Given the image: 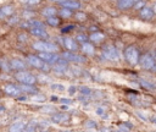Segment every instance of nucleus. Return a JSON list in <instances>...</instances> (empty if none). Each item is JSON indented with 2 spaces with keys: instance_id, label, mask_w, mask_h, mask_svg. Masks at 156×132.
<instances>
[{
  "instance_id": "8fccbe9b",
  "label": "nucleus",
  "mask_w": 156,
  "mask_h": 132,
  "mask_svg": "<svg viewBox=\"0 0 156 132\" xmlns=\"http://www.w3.org/2000/svg\"><path fill=\"white\" fill-rule=\"evenodd\" d=\"M138 1H140V0H134V3H138Z\"/></svg>"
},
{
  "instance_id": "79ce46f5",
  "label": "nucleus",
  "mask_w": 156,
  "mask_h": 132,
  "mask_svg": "<svg viewBox=\"0 0 156 132\" xmlns=\"http://www.w3.org/2000/svg\"><path fill=\"white\" fill-rule=\"evenodd\" d=\"M61 102H62V103H65V104H70V103H71L70 99H62Z\"/></svg>"
},
{
  "instance_id": "7c9ffc66",
  "label": "nucleus",
  "mask_w": 156,
  "mask_h": 132,
  "mask_svg": "<svg viewBox=\"0 0 156 132\" xmlns=\"http://www.w3.org/2000/svg\"><path fill=\"white\" fill-rule=\"evenodd\" d=\"M38 77H39L38 80H39L40 82H42V83H49V82H50V81H51L50 78H49L48 76H45V75H39Z\"/></svg>"
},
{
  "instance_id": "4468645a",
  "label": "nucleus",
  "mask_w": 156,
  "mask_h": 132,
  "mask_svg": "<svg viewBox=\"0 0 156 132\" xmlns=\"http://www.w3.org/2000/svg\"><path fill=\"white\" fill-rule=\"evenodd\" d=\"M134 4H135L134 0H118L117 6L121 10H127V9H129V7L134 6Z\"/></svg>"
},
{
  "instance_id": "ddd939ff",
  "label": "nucleus",
  "mask_w": 156,
  "mask_h": 132,
  "mask_svg": "<svg viewBox=\"0 0 156 132\" xmlns=\"http://www.w3.org/2000/svg\"><path fill=\"white\" fill-rule=\"evenodd\" d=\"M152 15H154V10L151 7H146L144 6L143 9L140 10V17L144 20H151L152 19Z\"/></svg>"
},
{
  "instance_id": "dca6fc26",
  "label": "nucleus",
  "mask_w": 156,
  "mask_h": 132,
  "mask_svg": "<svg viewBox=\"0 0 156 132\" xmlns=\"http://www.w3.org/2000/svg\"><path fill=\"white\" fill-rule=\"evenodd\" d=\"M61 4L63 7H67V9H79L80 7V4L76 0H65Z\"/></svg>"
},
{
  "instance_id": "2eb2a0df",
  "label": "nucleus",
  "mask_w": 156,
  "mask_h": 132,
  "mask_svg": "<svg viewBox=\"0 0 156 132\" xmlns=\"http://www.w3.org/2000/svg\"><path fill=\"white\" fill-rule=\"evenodd\" d=\"M10 65H11V67L14 69V70H24L26 69V64H24L22 60H20V59H12L11 61H10Z\"/></svg>"
},
{
  "instance_id": "bb28decb",
  "label": "nucleus",
  "mask_w": 156,
  "mask_h": 132,
  "mask_svg": "<svg viewBox=\"0 0 156 132\" xmlns=\"http://www.w3.org/2000/svg\"><path fill=\"white\" fill-rule=\"evenodd\" d=\"M31 99L33 102H36V103H43V102H45V97L43 94H33V97H32Z\"/></svg>"
},
{
  "instance_id": "1a4fd4ad",
  "label": "nucleus",
  "mask_w": 156,
  "mask_h": 132,
  "mask_svg": "<svg viewBox=\"0 0 156 132\" xmlns=\"http://www.w3.org/2000/svg\"><path fill=\"white\" fill-rule=\"evenodd\" d=\"M62 56L66 59L67 61H75V62H84L85 59L84 57H82L79 55H75V54H72L71 52H65L62 54Z\"/></svg>"
},
{
  "instance_id": "9d476101",
  "label": "nucleus",
  "mask_w": 156,
  "mask_h": 132,
  "mask_svg": "<svg viewBox=\"0 0 156 132\" xmlns=\"http://www.w3.org/2000/svg\"><path fill=\"white\" fill-rule=\"evenodd\" d=\"M29 32L36 37H44V38H49L48 32L45 31V27H31Z\"/></svg>"
},
{
  "instance_id": "de8ad7c7",
  "label": "nucleus",
  "mask_w": 156,
  "mask_h": 132,
  "mask_svg": "<svg viewBox=\"0 0 156 132\" xmlns=\"http://www.w3.org/2000/svg\"><path fill=\"white\" fill-rule=\"evenodd\" d=\"M21 3H24V4H28V0H20Z\"/></svg>"
},
{
  "instance_id": "a18cd8bd",
  "label": "nucleus",
  "mask_w": 156,
  "mask_h": 132,
  "mask_svg": "<svg viewBox=\"0 0 156 132\" xmlns=\"http://www.w3.org/2000/svg\"><path fill=\"white\" fill-rule=\"evenodd\" d=\"M61 108H62V110H67L68 109V105H62Z\"/></svg>"
},
{
  "instance_id": "c756f323",
  "label": "nucleus",
  "mask_w": 156,
  "mask_h": 132,
  "mask_svg": "<svg viewBox=\"0 0 156 132\" xmlns=\"http://www.w3.org/2000/svg\"><path fill=\"white\" fill-rule=\"evenodd\" d=\"M42 111L48 113V114H54L55 109H54V106H51V105H45V106H43V108H42Z\"/></svg>"
},
{
  "instance_id": "7ed1b4c3",
  "label": "nucleus",
  "mask_w": 156,
  "mask_h": 132,
  "mask_svg": "<svg viewBox=\"0 0 156 132\" xmlns=\"http://www.w3.org/2000/svg\"><path fill=\"white\" fill-rule=\"evenodd\" d=\"M27 60L29 62L31 66H33L36 69H40V70H45V71H49V66L45 64V61L42 59L40 56H36V55H28Z\"/></svg>"
},
{
  "instance_id": "b1692460",
  "label": "nucleus",
  "mask_w": 156,
  "mask_h": 132,
  "mask_svg": "<svg viewBox=\"0 0 156 132\" xmlns=\"http://www.w3.org/2000/svg\"><path fill=\"white\" fill-rule=\"evenodd\" d=\"M46 22L50 24V26L53 27H56V26H59V23H60V20L56 17V16H50V17H48L46 19Z\"/></svg>"
},
{
  "instance_id": "412c9836",
  "label": "nucleus",
  "mask_w": 156,
  "mask_h": 132,
  "mask_svg": "<svg viewBox=\"0 0 156 132\" xmlns=\"http://www.w3.org/2000/svg\"><path fill=\"white\" fill-rule=\"evenodd\" d=\"M0 10L3 11V14H4L5 17H7V16H11V15L14 14V7H12L11 5H5V6H3V7H0Z\"/></svg>"
},
{
  "instance_id": "c9c22d12",
  "label": "nucleus",
  "mask_w": 156,
  "mask_h": 132,
  "mask_svg": "<svg viewBox=\"0 0 156 132\" xmlns=\"http://www.w3.org/2000/svg\"><path fill=\"white\" fill-rule=\"evenodd\" d=\"M135 114L138 115V118H139V119H143L144 121H147V118H145V115H144L143 113H140V111H135Z\"/></svg>"
},
{
  "instance_id": "f257e3e1",
  "label": "nucleus",
  "mask_w": 156,
  "mask_h": 132,
  "mask_svg": "<svg viewBox=\"0 0 156 132\" xmlns=\"http://www.w3.org/2000/svg\"><path fill=\"white\" fill-rule=\"evenodd\" d=\"M125 57L130 65H137L139 62V59H140V55H139V52L137 50V48L128 47L125 50Z\"/></svg>"
},
{
  "instance_id": "423d86ee",
  "label": "nucleus",
  "mask_w": 156,
  "mask_h": 132,
  "mask_svg": "<svg viewBox=\"0 0 156 132\" xmlns=\"http://www.w3.org/2000/svg\"><path fill=\"white\" fill-rule=\"evenodd\" d=\"M139 62H140V66L144 70H151L152 67H155V59L151 54L142 55L140 59H139Z\"/></svg>"
},
{
  "instance_id": "6e6552de",
  "label": "nucleus",
  "mask_w": 156,
  "mask_h": 132,
  "mask_svg": "<svg viewBox=\"0 0 156 132\" xmlns=\"http://www.w3.org/2000/svg\"><path fill=\"white\" fill-rule=\"evenodd\" d=\"M4 92L6 94H9V95H12V97H17L22 90L20 89V87L17 86H15V85H6L4 87Z\"/></svg>"
},
{
  "instance_id": "49530a36",
  "label": "nucleus",
  "mask_w": 156,
  "mask_h": 132,
  "mask_svg": "<svg viewBox=\"0 0 156 132\" xmlns=\"http://www.w3.org/2000/svg\"><path fill=\"white\" fill-rule=\"evenodd\" d=\"M50 1H54V3H62L65 0H50Z\"/></svg>"
},
{
  "instance_id": "58836bf2",
  "label": "nucleus",
  "mask_w": 156,
  "mask_h": 132,
  "mask_svg": "<svg viewBox=\"0 0 156 132\" xmlns=\"http://www.w3.org/2000/svg\"><path fill=\"white\" fill-rule=\"evenodd\" d=\"M80 92H82V93H85V94H89V93H90V89L82 87V88H80Z\"/></svg>"
},
{
  "instance_id": "f03ea898",
  "label": "nucleus",
  "mask_w": 156,
  "mask_h": 132,
  "mask_svg": "<svg viewBox=\"0 0 156 132\" xmlns=\"http://www.w3.org/2000/svg\"><path fill=\"white\" fill-rule=\"evenodd\" d=\"M15 77L19 82H21V83H27V85H33L34 82L37 81V78L32 75V73L24 71V70H21L19 72H16Z\"/></svg>"
},
{
  "instance_id": "c03bdc74",
  "label": "nucleus",
  "mask_w": 156,
  "mask_h": 132,
  "mask_svg": "<svg viewBox=\"0 0 156 132\" xmlns=\"http://www.w3.org/2000/svg\"><path fill=\"white\" fill-rule=\"evenodd\" d=\"M3 19H5V16H4L3 11H1V10H0V20H3Z\"/></svg>"
},
{
  "instance_id": "a211bd4d",
  "label": "nucleus",
  "mask_w": 156,
  "mask_h": 132,
  "mask_svg": "<svg viewBox=\"0 0 156 132\" xmlns=\"http://www.w3.org/2000/svg\"><path fill=\"white\" fill-rule=\"evenodd\" d=\"M82 52H83L84 54H88V55H93L94 54V47H93V44L92 43H82Z\"/></svg>"
},
{
  "instance_id": "cd10ccee",
  "label": "nucleus",
  "mask_w": 156,
  "mask_h": 132,
  "mask_svg": "<svg viewBox=\"0 0 156 132\" xmlns=\"http://www.w3.org/2000/svg\"><path fill=\"white\" fill-rule=\"evenodd\" d=\"M51 89L53 90H57V92H63L66 88H65V86L61 85V83H53L51 85Z\"/></svg>"
},
{
  "instance_id": "09e8293b",
  "label": "nucleus",
  "mask_w": 156,
  "mask_h": 132,
  "mask_svg": "<svg viewBox=\"0 0 156 132\" xmlns=\"http://www.w3.org/2000/svg\"><path fill=\"white\" fill-rule=\"evenodd\" d=\"M152 10H154V14H156V4L154 5V7H152Z\"/></svg>"
},
{
  "instance_id": "5701e85b",
  "label": "nucleus",
  "mask_w": 156,
  "mask_h": 132,
  "mask_svg": "<svg viewBox=\"0 0 156 132\" xmlns=\"http://www.w3.org/2000/svg\"><path fill=\"white\" fill-rule=\"evenodd\" d=\"M54 71L56 72V73H59V75H63V73H66L67 72V70H66V67L62 65V64H55V66H54Z\"/></svg>"
},
{
  "instance_id": "f8f14e48",
  "label": "nucleus",
  "mask_w": 156,
  "mask_h": 132,
  "mask_svg": "<svg viewBox=\"0 0 156 132\" xmlns=\"http://www.w3.org/2000/svg\"><path fill=\"white\" fill-rule=\"evenodd\" d=\"M63 45H65V48H66L67 50H70V52H75V50H77V49H78L77 43H76L72 38H65V39H63Z\"/></svg>"
},
{
  "instance_id": "4be33fe9",
  "label": "nucleus",
  "mask_w": 156,
  "mask_h": 132,
  "mask_svg": "<svg viewBox=\"0 0 156 132\" xmlns=\"http://www.w3.org/2000/svg\"><path fill=\"white\" fill-rule=\"evenodd\" d=\"M56 12H57L56 9H55V7H51V6L45 7V9L43 10V15L46 16V17H50V16H55Z\"/></svg>"
},
{
  "instance_id": "0eeeda50",
  "label": "nucleus",
  "mask_w": 156,
  "mask_h": 132,
  "mask_svg": "<svg viewBox=\"0 0 156 132\" xmlns=\"http://www.w3.org/2000/svg\"><path fill=\"white\" fill-rule=\"evenodd\" d=\"M39 56L42 57V59H43L45 62H48V64H56L57 61L60 60V57L57 56L56 54L50 53V52H40Z\"/></svg>"
},
{
  "instance_id": "9b49d317",
  "label": "nucleus",
  "mask_w": 156,
  "mask_h": 132,
  "mask_svg": "<svg viewBox=\"0 0 156 132\" xmlns=\"http://www.w3.org/2000/svg\"><path fill=\"white\" fill-rule=\"evenodd\" d=\"M68 115L67 114H53L51 116V121L54 123H62V122H66L68 121Z\"/></svg>"
},
{
  "instance_id": "a878e982",
  "label": "nucleus",
  "mask_w": 156,
  "mask_h": 132,
  "mask_svg": "<svg viewBox=\"0 0 156 132\" xmlns=\"http://www.w3.org/2000/svg\"><path fill=\"white\" fill-rule=\"evenodd\" d=\"M84 126H85L87 130H94V128H96L98 125H96V122L94 120H87L84 122Z\"/></svg>"
},
{
  "instance_id": "37998d69",
  "label": "nucleus",
  "mask_w": 156,
  "mask_h": 132,
  "mask_svg": "<svg viewBox=\"0 0 156 132\" xmlns=\"http://www.w3.org/2000/svg\"><path fill=\"white\" fill-rule=\"evenodd\" d=\"M51 100L53 102H56V100H59V98H57L56 95H51Z\"/></svg>"
},
{
  "instance_id": "c85d7f7f",
  "label": "nucleus",
  "mask_w": 156,
  "mask_h": 132,
  "mask_svg": "<svg viewBox=\"0 0 156 132\" xmlns=\"http://www.w3.org/2000/svg\"><path fill=\"white\" fill-rule=\"evenodd\" d=\"M75 17L78 20V21H85L87 20V15L84 12H76L75 14Z\"/></svg>"
},
{
  "instance_id": "393cba45",
  "label": "nucleus",
  "mask_w": 156,
  "mask_h": 132,
  "mask_svg": "<svg viewBox=\"0 0 156 132\" xmlns=\"http://www.w3.org/2000/svg\"><path fill=\"white\" fill-rule=\"evenodd\" d=\"M59 14H60V16H61L62 19H68V17H71V16H72L71 9H67V7H65V9H61Z\"/></svg>"
},
{
  "instance_id": "aec40b11",
  "label": "nucleus",
  "mask_w": 156,
  "mask_h": 132,
  "mask_svg": "<svg viewBox=\"0 0 156 132\" xmlns=\"http://www.w3.org/2000/svg\"><path fill=\"white\" fill-rule=\"evenodd\" d=\"M20 89L24 93H32V94L36 93V88L32 87V85H27V83H22V86H20Z\"/></svg>"
},
{
  "instance_id": "72a5a7b5",
  "label": "nucleus",
  "mask_w": 156,
  "mask_h": 132,
  "mask_svg": "<svg viewBox=\"0 0 156 132\" xmlns=\"http://www.w3.org/2000/svg\"><path fill=\"white\" fill-rule=\"evenodd\" d=\"M1 69H3L4 71H6V72H7V71H10L12 67H11V65H9L7 62H3V64H1Z\"/></svg>"
},
{
  "instance_id": "39448f33",
  "label": "nucleus",
  "mask_w": 156,
  "mask_h": 132,
  "mask_svg": "<svg viewBox=\"0 0 156 132\" xmlns=\"http://www.w3.org/2000/svg\"><path fill=\"white\" fill-rule=\"evenodd\" d=\"M33 48L38 52H50V53H55L57 50V47L54 43H49V42H36L33 43Z\"/></svg>"
},
{
  "instance_id": "6ab92c4d",
  "label": "nucleus",
  "mask_w": 156,
  "mask_h": 132,
  "mask_svg": "<svg viewBox=\"0 0 156 132\" xmlns=\"http://www.w3.org/2000/svg\"><path fill=\"white\" fill-rule=\"evenodd\" d=\"M24 126H26V123H24L22 120H17V121H15L12 125H11V127H10V131H22V130H24Z\"/></svg>"
},
{
  "instance_id": "f3484780",
  "label": "nucleus",
  "mask_w": 156,
  "mask_h": 132,
  "mask_svg": "<svg viewBox=\"0 0 156 132\" xmlns=\"http://www.w3.org/2000/svg\"><path fill=\"white\" fill-rule=\"evenodd\" d=\"M104 38H105V36H104V33H101V32H94L89 37V39L92 40L93 43H100V42L104 40Z\"/></svg>"
},
{
  "instance_id": "20e7f679",
  "label": "nucleus",
  "mask_w": 156,
  "mask_h": 132,
  "mask_svg": "<svg viewBox=\"0 0 156 132\" xmlns=\"http://www.w3.org/2000/svg\"><path fill=\"white\" fill-rule=\"evenodd\" d=\"M103 55L108 60H111V61H117L120 59V54L113 45H105L103 48Z\"/></svg>"
},
{
  "instance_id": "e433bc0d",
  "label": "nucleus",
  "mask_w": 156,
  "mask_h": 132,
  "mask_svg": "<svg viewBox=\"0 0 156 132\" xmlns=\"http://www.w3.org/2000/svg\"><path fill=\"white\" fill-rule=\"evenodd\" d=\"M71 28H73V24H68V26H66L65 28H62V32H63V33H66V32L71 31Z\"/></svg>"
},
{
  "instance_id": "3c124183",
  "label": "nucleus",
  "mask_w": 156,
  "mask_h": 132,
  "mask_svg": "<svg viewBox=\"0 0 156 132\" xmlns=\"http://www.w3.org/2000/svg\"><path fill=\"white\" fill-rule=\"evenodd\" d=\"M0 67H1V62H0Z\"/></svg>"
},
{
  "instance_id": "f704fd0d",
  "label": "nucleus",
  "mask_w": 156,
  "mask_h": 132,
  "mask_svg": "<svg viewBox=\"0 0 156 132\" xmlns=\"http://www.w3.org/2000/svg\"><path fill=\"white\" fill-rule=\"evenodd\" d=\"M140 85L144 86L145 88H154V85L150 83V82H146V81H140Z\"/></svg>"
},
{
  "instance_id": "473e14b6",
  "label": "nucleus",
  "mask_w": 156,
  "mask_h": 132,
  "mask_svg": "<svg viewBox=\"0 0 156 132\" xmlns=\"http://www.w3.org/2000/svg\"><path fill=\"white\" fill-rule=\"evenodd\" d=\"M76 38H77L78 42H80V43H85V42H87V39H88L85 34H78Z\"/></svg>"
},
{
  "instance_id": "ea45409f",
  "label": "nucleus",
  "mask_w": 156,
  "mask_h": 132,
  "mask_svg": "<svg viewBox=\"0 0 156 132\" xmlns=\"http://www.w3.org/2000/svg\"><path fill=\"white\" fill-rule=\"evenodd\" d=\"M19 37H20V40H21V42H26V40H27V36H26V34H20Z\"/></svg>"
},
{
  "instance_id": "2f4dec72",
  "label": "nucleus",
  "mask_w": 156,
  "mask_h": 132,
  "mask_svg": "<svg viewBox=\"0 0 156 132\" xmlns=\"http://www.w3.org/2000/svg\"><path fill=\"white\" fill-rule=\"evenodd\" d=\"M144 6H145V3L143 1V0H140V1H138V3L134 4V9L135 10H142Z\"/></svg>"
},
{
  "instance_id": "4c0bfd02",
  "label": "nucleus",
  "mask_w": 156,
  "mask_h": 132,
  "mask_svg": "<svg viewBox=\"0 0 156 132\" xmlns=\"http://www.w3.org/2000/svg\"><path fill=\"white\" fill-rule=\"evenodd\" d=\"M42 0H28V4L29 5H37V4H39Z\"/></svg>"
},
{
  "instance_id": "a19ab883",
  "label": "nucleus",
  "mask_w": 156,
  "mask_h": 132,
  "mask_svg": "<svg viewBox=\"0 0 156 132\" xmlns=\"http://www.w3.org/2000/svg\"><path fill=\"white\" fill-rule=\"evenodd\" d=\"M68 92H70V94H73L76 92V87H73V86H71L70 88H68Z\"/></svg>"
}]
</instances>
